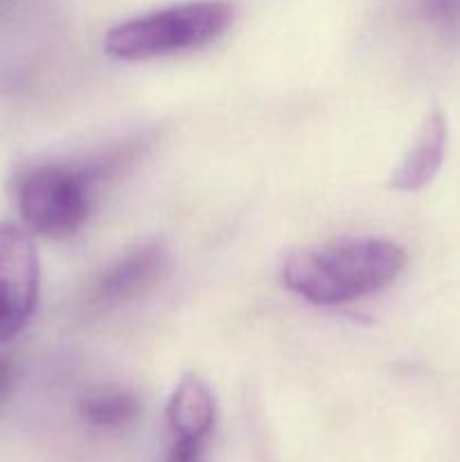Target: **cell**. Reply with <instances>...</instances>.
<instances>
[{
	"mask_svg": "<svg viewBox=\"0 0 460 462\" xmlns=\"http://www.w3.org/2000/svg\"><path fill=\"white\" fill-rule=\"evenodd\" d=\"M404 264V251L386 239H336L289 253L282 282L311 305L334 307L382 291Z\"/></svg>",
	"mask_w": 460,
	"mask_h": 462,
	"instance_id": "6da1fadb",
	"label": "cell"
},
{
	"mask_svg": "<svg viewBox=\"0 0 460 462\" xmlns=\"http://www.w3.org/2000/svg\"><path fill=\"white\" fill-rule=\"evenodd\" d=\"M233 21L235 7L225 0H189L111 27L104 36V50L122 61L167 57L212 43Z\"/></svg>",
	"mask_w": 460,
	"mask_h": 462,
	"instance_id": "7a4b0ae2",
	"label": "cell"
},
{
	"mask_svg": "<svg viewBox=\"0 0 460 462\" xmlns=\"http://www.w3.org/2000/svg\"><path fill=\"white\" fill-rule=\"evenodd\" d=\"M90 176L84 167L39 165L18 185V210L27 230L66 239L81 228L90 210Z\"/></svg>",
	"mask_w": 460,
	"mask_h": 462,
	"instance_id": "3957f363",
	"label": "cell"
},
{
	"mask_svg": "<svg viewBox=\"0 0 460 462\" xmlns=\"http://www.w3.org/2000/svg\"><path fill=\"white\" fill-rule=\"evenodd\" d=\"M39 255L25 228L0 221V343L27 328L39 300Z\"/></svg>",
	"mask_w": 460,
	"mask_h": 462,
	"instance_id": "277c9868",
	"label": "cell"
},
{
	"mask_svg": "<svg viewBox=\"0 0 460 462\" xmlns=\"http://www.w3.org/2000/svg\"><path fill=\"white\" fill-rule=\"evenodd\" d=\"M167 266V253L158 242L140 246L108 266L99 282L95 284L93 305L99 310L115 307L120 302L133 300L161 280Z\"/></svg>",
	"mask_w": 460,
	"mask_h": 462,
	"instance_id": "5b68a950",
	"label": "cell"
},
{
	"mask_svg": "<svg viewBox=\"0 0 460 462\" xmlns=\"http://www.w3.org/2000/svg\"><path fill=\"white\" fill-rule=\"evenodd\" d=\"M446 140H449V126L440 108H433L424 117L418 135L409 152L404 153L397 170L391 174V189L395 192H419L436 179L442 161L446 153Z\"/></svg>",
	"mask_w": 460,
	"mask_h": 462,
	"instance_id": "8992f818",
	"label": "cell"
},
{
	"mask_svg": "<svg viewBox=\"0 0 460 462\" xmlns=\"http://www.w3.org/2000/svg\"><path fill=\"white\" fill-rule=\"evenodd\" d=\"M216 404L212 391L198 374H183L167 402V424L174 440L206 442L215 427Z\"/></svg>",
	"mask_w": 460,
	"mask_h": 462,
	"instance_id": "52a82bcc",
	"label": "cell"
},
{
	"mask_svg": "<svg viewBox=\"0 0 460 462\" xmlns=\"http://www.w3.org/2000/svg\"><path fill=\"white\" fill-rule=\"evenodd\" d=\"M79 413L90 427L120 429L140 415V402L133 393L106 391L81 402Z\"/></svg>",
	"mask_w": 460,
	"mask_h": 462,
	"instance_id": "ba28073f",
	"label": "cell"
},
{
	"mask_svg": "<svg viewBox=\"0 0 460 462\" xmlns=\"http://www.w3.org/2000/svg\"><path fill=\"white\" fill-rule=\"evenodd\" d=\"M418 14L436 34L460 36V0H418Z\"/></svg>",
	"mask_w": 460,
	"mask_h": 462,
	"instance_id": "9c48e42d",
	"label": "cell"
},
{
	"mask_svg": "<svg viewBox=\"0 0 460 462\" xmlns=\"http://www.w3.org/2000/svg\"><path fill=\"white\" fill-rule=\"evenodd\" d=\"M203 447H206V442L174 440L165 462H207Z\"/></svg>",
	"mask_w": 460,
	"mask_h": 462,
	"instance_id": "30bf717a",
	"label": "cell"
},
{
	"mask_svg": "<svg viewBox=\"0 0 460 462\" xmlns=\"http://www.w3.org/2000/svg\"><path fill=\"white\" fill-rule=\"evenodd\" d=\"M14 386V365L12 361L0 356V402L9 395Z\"/></svg>",
	"mask_w": 460,
	"mask_h": 462,
	"instance_id": "8fae6325",
	"label": "cell"
},
{
	"mask_svg": "<svg viewBox=\"0 0 460 462\" xmlns=\"http://www.w3.org/2000/svg\"><path fill=\"white\" fill-rule=\"evenodd\" d=\"M5 3V0H0V5H3Z\"/></svg>",
	"mask_w": 460,
	"mask_h": 462,
	"instance_id": "7c38bea8",
	"label": "cell"
}]
</instances>
